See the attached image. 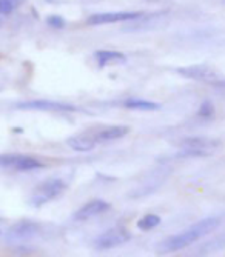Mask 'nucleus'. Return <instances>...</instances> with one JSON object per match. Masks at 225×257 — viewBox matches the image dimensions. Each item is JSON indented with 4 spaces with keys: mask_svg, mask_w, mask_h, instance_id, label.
<instances>
[{
    "mask_svg": "<svg viewBox=\"0 0 225 257\" xmlns=\"http://www.w3.org/2000/svg\"><path fill=\"white\" fill-rule=\"evenodd\" d=\"M214 112H216V111H214L213 103L208 102V100H205L204 103H202V105L199 106L197 115H199V117H202V119L208 120V119H213V117H214Z\"/></svg>",
    "mask_w": 225,
    "mask_h": 257,
    "instance_id": "obj_18",
    "label": "nucleus"
},
{
    "mask_svg": "<svg viewBox=\"0 0 225 257\" xmlns=\"http://www.w3.org/2000/svg\"><path fill=\"white\" fill-rule=\"evenodd\" d=\"M167 13H151V14H144L139 19L130 20L128 25L122 28V31H139V30H151L154 28L159 20L165 16Z\"/></svg>",
    "mask_w": 225,
    "mask_h": 257,
    "instance_id": "obj_13",
    "label": "nucleus"
},
{
    "mask_svg": "<svg viewBox=\"0 0 225 257\" xmlns=\"http://www.w3.org/2000/svg\"><path fill=\"white\" fill-rule=\"evenodd\" d=\"M16 109L22 111H51V112H74L77 111V106L70 103H60V102H51V100H33V102H24L17 103Z\"/></svg>",
    "mask_w": 225,
    "mask_h": 257,
    "instance_id": "obj_10",
    "label": "nucleus"
},
{
    "mask_svg": "<svg viewBox=\"0 0 225 257\" xmlns=\"http://www.w3.org/2000/svg\"><path fill=\"white\" fill-rule=\"evenodd\" d=\"M66 188V185L60 179H48L42 183H39L31 193L30 203L33 206H42L54 199H57Z\"/></svg>",
    "mask_w": 225,
    "mask_h": 257,
    "instance_id": "obj_4",
    "label": "nucleus"
},
{
    "mask_svg": "<svg viewBox=\"0 0 225 257\" xmlns=\"http://www.w3.org/2000/svg\"><path fill=\"white\" fill-rule=\"evenodd\" d=\"M94 56H96V60H97L99 68H105L108 65H121V63H125L127 62L125 54H122L119 51H106V50H102V51H97Z\"/></svg>",
    "mask_w": 225,
    "mask_h": 257,
    "instance_id": "obj_14",
    "label": "nucleus"
},
{
    "mask_svg": "<svg viewBox=\"0 0 225 257\" xmlns=\"http://www.w3.org/2000/svg\"><path fill=\"white\" fill-rule=\"evenodd\" d=\"M17 2L16 0H0V14H10L14 11Z\"/></svg>",
    "mask_w": 225,
    "mask_h": 257,
    "instance_id": "obj_19",
    "label": "nucleus"
},
{
    "mask_svg": "<svg viewBox=\"0 0 225 257\" xmlns=\"http://www.w3.org/2000/svg\"><path fill=\"white\" fill-rule=\"evenodd\" d=\"M109 208H111V205L108 202H105V200H100V199L89 200L74 214V220H77V222L89 220V219H93L96 216H100V214L106 213Z\"/></svg>",
    "mask_w": 225,
    "mask_h": 257,
    "instance_id": "obj_11",
    "label": "nucleus"
},
{
    "mask_svg": "<svg viewBox=\"0 0 225 257\" xmlns=\"http://www.w3.org/2000/svg\"><path fill=\"white\" fill-rule=\"evenodd\" d=\"M47 22H48V25L51 28H54V30H60V28L65 27V19L60 17V16H50L47 19Z\"/></svg>",
    "mask_w": 225,
    "mask_h": 257,
    "instance_id": "obj_20",
    "label": "nucleus"
},
{
    "mask_svg": "<svg viewBox=\"0 0 225 257\" xmlns=\"http://www.w3.org/2000/svg\"><path fill=\"white\" fill-rule=\"evenodd\" d=\"M0 167L4 168H13L17 171H34L40 170L45 165L31 157V156H24V154H0Z\"/></svg>",
    "mask_w": 225,
    "mask_h": 257,
    "instance_id": "obj_6",
    "label": "nucleus"
},
{
    "mask_svg": "<svg viewBox=\"0 0 225 257\" xmlns=\"http://www.w3.org/2000/svg\"><path fill=\"white\" fill-rule=\"evenodd\" d=\"M145 13L142 11H116V13H97L86 19L88 25H106V23L116 22H130L142 17Z\"/></svg>",
    "mask_w": 225,
    "mask_h": 257,
    "instance_id": "obj_9",
    "label": "nucleus"
},
{
    "mask_svg": "<svg viewBox=\"0 0 225 257\" xmlns=\"http://www.w3.org/2000/svg\"><path fill=\"white\" fill-rule=\"evenodd\" d=\"M128 133H130L128 126L118 125V126H109V128L100 130L99 133H96V139H97V142H111V140H118V139L125 137Z\"/></svg>",
    "mask_w": 225,
    "mask_h": 257,
    "instance_id": "obj_15",
    "label": "nucleus"
},
{
    "mask_svg": "<svg viewBox=\"0 0 225 257\" xmlns=\"http://www.w3.org/2000/svg\"><path fill=\"white\" fill-rule=\"evenodd\" d=\"M159 223H161V217L159 216H156V214H147V216L141 217L136 225H138V228L141 231H150V229L156 228Z\"/></svg>",
    "mask_w": 225,
    "mask_h": 257,
    "instance_id": "obj_17",
    "label": "nucleus"
},
{
    "mask_svg": "<svg viewBox=\"0 0 225 257\" xmlns=\"http://www.w3.org/2000/svg\"><path fill=\"white\" fill-rule=\"evenodd\" d=\"M0 89H2V85H0Z\"/></svg>",
    "mask_w": 225,
    "mask_h": 257,
    "instance_id": "obj_22",
    "label": "nucleus"
},
{
    "mask_svg": "<svg viewBox=\"0 0 225 257\" xmlns=\"http://www.w3.org/2000/svg\"><path fill=\"white\" fill-rule=\"evenodd\" d=\"M219 223H220V220L217 217L202 219L200 222H197L193 226H190L187 231L181 232V234H177V236H173V237L167 239L161 246L165 251H181V249L193 245L199 239L208 236L210 232H213L219 226Z\"/></svg>",
    "mask_w": 225,
    "mask_h": 257,
    "instance_id": "obj_1",
    "label": "nucleus"
},
{
    "mask_svg": "<svg viewBox=\"0 0 225 257\" xmlns=\"http://www.w3.org/2000/svg\"><path fill=\"white\" fill-rule=\"evenodd\" d=\"M124 108L134 111H157L161 109V105L148 100H127L124 102Z\"/></svg>",
    "mask_w": 225,
    "mask_h": 257,
    "instance_id": "obj_16",
    "label": "nucleus"
},
{
    "mask_svg": "<svg viewBox=\"0 0 225 257\" xmlns=\"http://www.w3.org/2000/svg\"><path fill=\"white\" fill-rule=\"evenodd\" d=\"M0 27H2V20H0Z\"/></svg>",
    "mask_w": 225,
    "mask_h": 257,
    "instance_id": "obj_21",
    "label": "nucleus"
},
{
    "mask_svg": "<svg viewBox=\"0 0 225 257\" xmlns=\"http://www.w3.org/2000/svg\"><path fill=\"white\" fill-rule=\"evenodd\" d=\"M130 239H131V234L125 226H115V228L105 231L102 236L97 237L96 248L97 249H113V248H118V246L127 243Z\"/></svg>",
    "mask_w": 225,
    "mask_h": 257,
    "instance_id": "obj_7",
    "label": "nucleus"
},
{
    "mask_svg": "<svg viewBox=\"0 0 225 257\" xmlns=\"http://www.w3.org/2000/svg\"><path fill=\"white\" fill-rule=\"evenodd\" d=\"M177 74H181L185 79L196 80L200 83H205L214 88H222L225 89V77L216 71L214 68L207 66V65H190V66H181L176 69Z\"/></svg>",
    "mask_w": 225,
    "mask_h": 257,
    "instance_id": "obj_3",
    "label": "nucleus"
},
{
    "mask_svg": "<svg viewBox=\"0 0 225 257\" xmlns=\"http://www.w3.org/2000/svg\"><path fill=\"white\" fill-rule=\"evenodd\" d=\"M170 170L167 168H159V170H156V171H151L147 177V180H144L141 183L139 188L136 190H133V193H130V197H134V199H138V197H142V196H147V194H151L154 193L157 188H161L162 183L167 180V177L170 176Z\"/></svg>",
    "mask_w": 225,
    "mask_h": 257,
    "instance_id": "obj_8",
    "label": "nucleus"
},
{
    "mask_svg": "<svg viewBox=\"0 0 225 257\" xmlns=\"http://www.w3.org/2000/svg\"><path fill=\"white\" fill-rule=\"evenodd\" d=\"M66 144H68V147L73 148L74 151L88 153V151H91L99 142L96 139V133H80V134L68 137Z\"/></svg>",
    "mask_w": 225,
    "mask_h": 257,
    "instance_id": "obj_12",
    "label": "nucleus"
},
{
    "mask_svg": "<svg viewBox=\"0 0 225 257\" xmlns=\"http://www.w3.org/2000/svg\"><path fill=\"white\" fill-rule=\"evenodd\" d=\"M181 147L182 151L177 157H205L214 154L220 148V140L207 136H194L184 139Z\"/></svg>",
    "mask_w": 225,
    "mask_h": 257,
    "instance_id": "obj_2",
    "label": "nucleus"
},
{
    "mask_svg": "<svg viewBox=\"0 0 225 257\" xmlns=\"http://www.w3.org/2000/svg\"><path fill=\"white\" fill-rule=\"evenodd\" d=\"M40 231L39 223L33 220H20L8 228L5 232V240L8 243H17V242H27L33 237H36Z\"/></svg>",
    "mask_w": 225,
    "mask_h": 257,
    "instance_id": "obj_5",
    "label": "nucleus"
}]
</instances>
